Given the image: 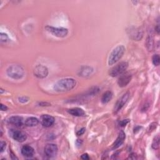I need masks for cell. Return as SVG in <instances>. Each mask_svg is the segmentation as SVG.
Wrapping results in <instances>:
<instances>
[{"label":"cell","mask_w":160,"mask_h":160,"mask_svg":"<svg viewBox=\"0 0 160 160\" xmlns=\"http://www.w3.org/2000/svg\"><path fill=\"white\" fill-rule=\"evenodd\" d=\"M76 84V80L73 78H64L57 82L53 88L57 92H66L73 89Z\"/></svg>","instance_id":"1"},{"label":"cell","mask_w":160,"mask_h":160,"mask_svg":"<svg viewBox=\"0 0 160 160\" xmlns=\"http://www.w3.org/2000/svg\"><path fill=\"white\" fill-rule=\"evenodd\" d=\"M125 52V48L123 45L116 47L111 53L108 59V64L113 65L121 59Z\"/></svg>","instance_id":"2"},{"label":"cell","mask_w":160,"mask_h":160,"mask_svg":"<svg viewBox=\"0 0 160 160\" xmlns=\"http://www.w3.org/2000/svg\"><path fill=\"white\" fill-rule=\"evenodd\" d=\"M8 75L15 79L22 78L24 75V71L23 67L18 64H12L7 69Z\"/></svg>","instance_id":"3"},{"label":"cell","mask_w":160,"mask_h":160,"mask_svg":"<svg viewBox=\"0 0 160 160\" xmlns=\"http://www.w3.org/2000/svg\"><path fill=\"white\" fill-rule=\"evenodd\" d=\"M128 67V63L127 62L123 61L119 63L111 70L110 75L112 77H116L119 75H122L125 73Z\"/></svg>","instance_id":"4"},{"label":"cell","mask_w":160,"mask_h":160,"mask_svg":"<svg viewBox=\"0 0 160 160\" xmlns=\"http://www.w3.org/2000/svg\"><path fill=\"white\" fill-rule=\"evenodd\" d=\"M45 28L47 31L58 38H64L68 34V29L62 27H53V26H47Z\"/></svg>","instance_id":"5"},{"label":"cell","mask_w":160,"mask_h":160,"mask_svg":"<svg viewBox=\"0 0 160 160\" xmlns=\"http://www.w3.org/2000/svg\"><path fill=\"white\" fill-rule=\"evenodd\" d=\"M130 96V93L129 91L126 92V93L120 98L118 101L116 102L115 107H114V113H117L120 110H121L123 106L125 105V104L127 103L128 100H129Z\"/></svg>","instance_id":"6"},{"label":"cell","mask_w":160,"mask_h":160,"mask_svg":"<svg viewBox=\"0 0 160 160\" xmlns=\"http://www.w3.org/2000/svg\"><path fill=\"white\" fill-rule=\"evenodd\" d=\"M34 75L38 78H45L48 75V70L45 66L38 65L34 69Z\"/></svg>","instance_id":"7"},{"label":"cell","mask_w":160,"mask_h":160,"mask_svg":"<svg viewBox=\"0 0 160 160\" xmlns=\"http://www.w3.org/2000/svg\"><path fill=\"white\" fill-rule=\"evenodd\" d=\"M58 147L55 144H48L45 147V153L48 158H53L58 153Z\"/></svg>","instance_id":"8"},{"label":"cell","mask_w":160,"mask_h":160,"mask_svg":"<svg viewBox=\"0 0 160 160\" xmlns=\"http://www.w3.org/2000/svg\"><path fill=\"white\" fill-rule=\"evenodd\" d=\"M131 78H132V76L131 74L128 73H123L119 78L118 80V85L121 88L125 87L129 83L131 80Z\"/></svg>","instance_id":"9"},{"label":"cell","mask_w":160,"mask_h":160,"mask_svg":"<svg viewBox=\"0 0 160 160\" xmlns=\"http://www.w3.org/2000/svg\"><path fill=\"white\" fill-rule=\"evenodd\" d=\"M41 123L42 125L46 128H49L51 126L55 123V118L52 116L48 115H43L41 117Z\"/></svg>","instance_id":"10"},{"label":"cell","mask_w":160,"mask_h":160,"mask_svg":"<svg viewBox=\"0 0 160 160\" xmlns=\"http://www.w3.org/2000/svg\"><path fill=\"white\" fill-rule=\"evenodd\" d=\"M11 136L15 140L20 143L24 142L26 140V138H27V136H26L24 132L18 130L13 131L12 133Z\"/></svg>","instance_id":"11"},{"label":"cell","mask_w":160,"mask_h":160,"mask_svg":"<svg viewBox=\"0 0 160 160\" xmlns=\"http://www.w3.org/2000/svg\"><path fill=\"white\" fill-rule=\"evenodd\" d=\"M125 138H126L125 133L123 131H120L116 140L115 141V143L112 145V149L115 150V149L118 148L119 146H121L122 144L124 143Z\"/></svg>","instance_id":"12"},{"label":"cell","mask_w":160,"mask_h":160,"mask_svg":"<svg viewBox=\"0 0 160 160\" xmlns=\"http://www.w3.org/2000/svg\"><path fill=\"white\" fill-rule=\"evenodd\" d=\"M21 154L25 157L31 158L35 154V150L31 146L29 145H24L21 148Z\"/></svg>","instance_id":"13"},{"label":"cell","mask_w":160,"mask_h":160,"mask_svg":"<svg viewBox=\"0 0 160 160\" xmlns=\"http://www.w3.org/2000/svg\"><path fill=\"white\" fill-rule=\"evenodd\" d=\"M8 123L16 127H21L23 124V119L21 117L18 116H12L9 118Z\"/></svg>","instance_id":"14"},{"label":"cell","mask_w":160,"mask_h":160,"mask_svg":"<svg viewBox=\"0 0 160 160\" xmlns=\"http://www.w3.org/2000/svg\"><path fill=\"white\" fill-rule=\"evenodd\" d=\"M130 37L134 39L135 41H140V39H142L143 36V32L142 30L140 29L137 30H133L131 31V33L129 34Z\"/></svg>","instance_id":"15"},{"label":"cell","mask_w":160,"mask_h":160,"mask_svg":"<svg viewBox=\"0 0 160 160\" xmlns=\"http://www.w3.org/2000/svg\"><path fill=\"white\" fill-rule=\"evenodd\" d=\"M68 113L75 116H83L85 115V112L82 109L79 108H74L72 109L69 110Z\"/></svg>","instance_id":"16"},{"label":"cell","mask_w":160,"mask_h":160,"mask_svg":"<svg viewBox=\"0 0 160 160\" xmlns=\"http://www.w3.org/2000/svg\"><path fill=\"white\" fill-rule=\"evenodd\" d=\"M25 125L28 127H33L35 126L38 125L39 120L35 117H30L26 119L25 121Z\"/></svg>","instance_id":"17"},{"label":"cell","mask_w":160,"mask_h":160,"mask_svg":"<svg viewBox=\"0 0 160 160\" xmlns=\"http://www.w3.org/2000/svg\"><path fill=\"white\" fill-rule=\"evenodd\" d=\"M113 98V93L111 91H106L105 92L102 96L101 98V102L103 104H106L109 103Z\"/></svg>","instance_id":"18"},{"label":"cell","mask_w":160,"mask_h":160,"mask_svg":"<svg viewBox=\"0 0 160 160\" xmlns=\"http://www.w3.org/2000/svg\"><path fill=\"white\" fill-rule=\"evenodd\" d=\"M154 46V40L152 35H149L146 39V47L148 51H152Z\"/></svg>","instance_id":"19"},{"label":"cell","mask_w":160,"mask_h":160,"mask_svg":"<svg viewBox=\"0 0 160 160\" xmlns=\"http://www.w3.org/2000/svg\"><path fill=\"white\" fill-rule=\"evenodd\" d=\"M152 148L154 150H157L159 147V136L157 135L153 140L152 143Z\"/></svg>","instance_id":"20"},{"label":"cell","mask_w":160,"mask_h":160,"mask_svg":"<svg viewBox=\"0 0 160 160\" xmlns=\"http://www.w3.org/2000/svg\"><path fill=\"white\" fill-rule=\"evenodd\" d=\"M152 61L155 66H158L160 63V58L159 55H155L152 58Z\"/></svg>","instance_id":"21"},{"label":"cell","mask_w":160,"mask_h":160,"mask_svg":"<svg viewBox=\"0 0 160 160\" xmlns=\"http://www.w3.org/2000/svg\"><path fill=\"white\" fill-rule=\"evenodd\" d=\"M9 40L8 36L3 33H1V42L3 43H6Z\"/></svg>","instance_id":"22"},{"label":"cell","mask_w":160,"mask_h":160,"mask_svg":"<svg viewBox=\"0 0 160 160\" xmlns=\"http://www.w3.org/2000/svg\"><path fill=\"white\" fill-rule=\"evenodd\" d=\"M85 130H86V129H85V128H83L82 129H81L80 130H79V131L76 133L77 136H81V135H83V134H84V133L85 132Z\"/></svg>","instance_id":"23"},{"label":"cell","mask_w":160,"mask_h":160,"mask_svg":"<svg viewBox=\"0 0 160 160\" xmlns=\"http://www.w3.org/2000/svg\"><path fill=\"white\" fill-rule=\"evenodd\" d=\"M129 122V119H124L122 122H121V123H120V125H121V126H125Z\"/></svg>","instance_id":"24"},{"label":"cell","mask_w":160,"mask_h":160,"mask_svg":"<svg viewBox=\"0 0 160 160\" xmlns=\"http://www.w3.org/2000/svg\"><path fill=\"white\" fill-rule=\"evenodd\" d=\"M0 146H1V152H3L5 147H6V143L4 141H1L0 143Z\"/></svg>","instance_id":"25"},{"label":"cell","mask_w":160,"mask_h":160,"mask_svg":"<svg viewBox=\"0 0 160 160\" xmlns=\"http://www.w3.org/2000/svg\"><path fill=\"white\" fill-rule=\"evenodd\" d=\"M19 101L21 103H26V102L28 101V98L26 97H22V98H19Z\"/></svg>","instance_id":"26"},{"label":"cell","mask_w":160,"mask_h":160,"mask_svg":"<svg viewBox=\"0 0 160 160\" xmlns=\"http://www.w3.org/2000/svg\"><path fill=\"white\" fill-rule=\"evenodd\" d=\"M81 158L82 159H84V160H86V159H89V157L88 156V154L85 153V154H83L82 156H81Z\"/></svg>","instance_id":"27"},{"label":"cell","mask_w":160,"mask_h":160,"mask_svg":"<svg viewBox=\"0 0 160 160\" xmlns=\"http://www.w3.org/2000/svg\"><path fill=\"white\" fill-rule=\"evenodd\" d=\"M8 110V108H7V106L4 105L3 104H1V110L3 111H5Z\"/></svg>","instance_id":"28"},{"label":"cell","mask_w":160,"mask_h":160,"mask_svg":"<svg viewBox=\"0 0 160 160\" xmlns=\"http://www.w3.org/2000/svg\"><path fill=\"white\" fill-rule=\"evenodd\" d=\"M40 106H49L50 104L48 103H39Z\"/></svg>","instance_id":"29"},{"label":"cell","mask_w":160,"mask_h":160,"mask_svg":"<svg viewBox=\"0 0 160 160\" xmlns=\"http://www.w3.org/2000/svg\"><path fill=\"white\" fill-rule=\"evenodd\" d=\"M82 143V141L81 140H77V141H76V144H77L78 146H81Z\"/></svg>","instance_id":"30"},{"label":"cell","mask_w":160,"mask_h":160,"mask_svg":"<svg viewBox=\"0 0 160 160\" xmlns=\"http://www.w3.org/2000/svg\"><path fill=\"white\" fill-rule=\"evenodd\" d=\"M155 29H156V31H157V33H159V25H158V24L157 25V27H156Z\"/></svg>","instance_id":"31"}]
</instances>
